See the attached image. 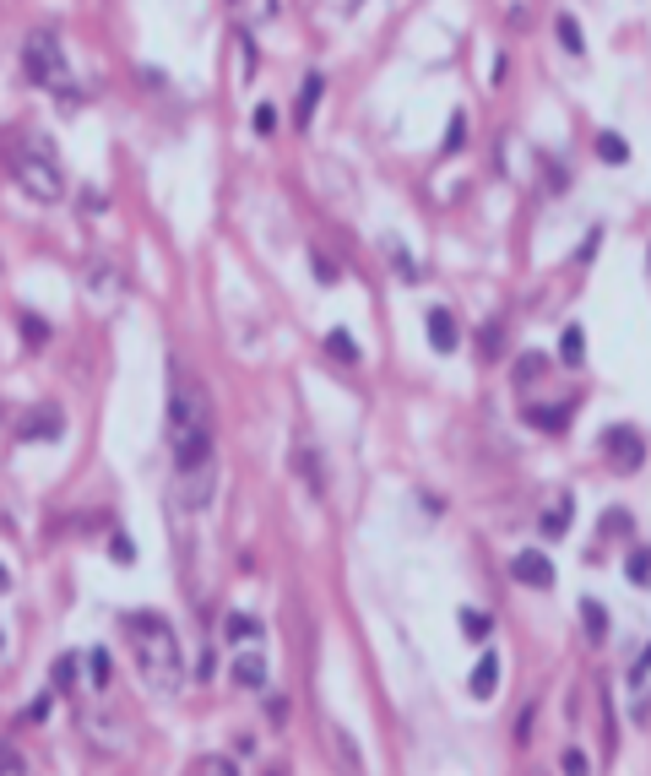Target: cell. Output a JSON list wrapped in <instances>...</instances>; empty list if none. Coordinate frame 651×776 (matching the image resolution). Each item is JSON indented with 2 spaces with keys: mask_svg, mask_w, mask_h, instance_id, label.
Masks as SVG:
<instances>
[{
  "mask_svg": "<svg viewBox=\"0 0 651 776\" xmlns=\"http://www.w3.org/2000/svg\"><path fill=\"white\" fill-rule=\"evenodd\" d=\"M293 462H299V473H310V489L321 494V489H326V478H321V462H315V451H299Z\"/></svg>",
  "mask_w": 651,
  "mask_h": 776,
  "instance_id": "obj_25",
  "label": "cell"
},
{
  "mask_svg": "<svg viewBox=\"0 0 651 776\" xmlns=\"http://www.w3.org/2000/svg\"><path fill=\"white\" fill-rule=\"evenodd\" d=\"M651 668V647H646V657H641V663H636V674H646Z\"/></svg>",
  "mask_w": 651,
  "mask_h": 776,
  "instance_id": "obj_36",
  "label": "cell"
},
{
  "mask_svg": "<svg viewBox=\"0 0 651 776\" xmlns=\"http://www.w3.org/2000/svg\"><path fill=\"white\" fill-rule=\"evenodd\" d=\"M54 429H60V413L49 407V413H33V418L22 424V440H49Z\"/></svg>",
  "mask_w": 651,
  "mask_h": 776,
  "instance_id": "obj_17",
  "label": "cell"
},
{
  "mask_svg": "<svg viewBox=\"0 0 651 776\" xmlns=\"http://www.w3.org/2000/svg\"><path fill=\"white\" fill-rule=\"evenodd\" d=\"M424 331H429V342H435V353H456V342H462V331H456V315L451 310H429V321H424Z\"/></svg>",
  "mask_w": 651,
  "mask_h": 776,
  "instance_id": "obj_7",
  "label": "cell"
},
{
  "mask_svg": "<svg viewBox=\"0 0 651 776\" xmlns=\"http://www.w3.org/2000/svg\"><path fill=\"white\" fill-rule=\"evenodd\" d=\"M109 554H114L120 565H136V543H130L125 532H114V538H109Z\"/></svg>",
  "mask_w": 651,
  "mask_h": 776,
  "instance_id": "obj_27",
  "label": "cell"
},
{
  "mask_svg": "<svg viewBox=\"0 0 651 776\" xmlns=\"http://www.w3.org/2000/svg\"><path fill=\"white\" fill-rule=\"evenodd\" d=\"M315 277H321V283H337V266H331V255H315Z\"/></svg>",
  "mask_w": 651,
  "mask_h": 776,
  "instance_id": "obj_32",
  "label": "cell"
},
{
  "mask_svg": "<svg viewBox=\"0 0 651 776\" xmlns=\"http://www.w3.org/2000/svg\"><path fill=\"white\" fill-rule=\"evenodd\" d=\"M565 771H587V755H581V750H565Z\"/></svg>",
  "mask_w": 651,
  "mask_h": 776,
  "instance_id": "obj_35",
  "label": "cell"
},
{
  "mask_svg": "<svg viewBox=\"0 0 651 776\" xmlns=\"http://www.w3.org/2000/svg\"><path fill=\"white\" fill-rule=\"evenodd\" d=\"M0 771H27V761L16 750H0Z\"/></svg>",
  "mask_w": 651,
  "mask_h": 776,
  "instance_id": "obj_33",
  "label": "cell"
},
{
  "mask_svg": "<svg viewBox=\"0 0 651 776\" xmlns=\"http://www.w3.org/2000/svg\"><path fill=\"white\" fill-rule=\"evenodd\" d=\"M603 532H614V538H630V511H608V516H603Z\"/></svg>",
  "mask_w": 651,
  "mask_h": 776,
  "instance_id": "obj_30",
  "label": "cell"
},
{
  "mask_svg": "<svg viewBox=\"0 0 651 776\" xmlns=\"http://www.w3.org/2000/svg\"><path fill=\"white\" fill-rule=\"evenodd\" d=\"M511 581H522V587H532V592H549V587H554V565H549V554L522 549V554L511 560Z\"/></svg>",
  "mask_w": 651,
  "mask_h": 776,
  "instance_id": "obj_6",
  "label": "cell"
},
{
  "mask_svg": "<svg viewBox=\"0 0 651 776\" xmlns=\"http://www.w3.org/2000/svg\"><path fill=\"white\" fill-rule=\"evenodd\" d=\"M212 402L206 386L185 369L168 364V456H174V500L185 511H206L217 489V456H212Z\"/></svg>",
  "mask_w": 651,
  "mask_h": 776,
  "instance_id": "obj_1",
  "label": "cell"
},
{
  "mask_svg": "<svg viewBox=\"0 0 651 776\" xmlns=\"http://www.w3.org/2000/svg\"><path fill=\"white\" fill-rule=\"evenodd\" d=\"M22 337H27V342L38 348V342H49V326H43L38 315H22Z\"/></svg>",
  "mask_w": 651,
  "mask_h": 776,
  "instance_id": "obj_29",
  "label": "cell"
},
{
  "mask_svg": "<svg viewBox=\"0 0 651 776\" xmlns=\"http://www.w3.org/2000/svg\"><path fill=\"white\" fill-rule=\"evenodd\" d=\"M603 456H608L619 473H641V462H646V440H641L630 424H614V429L603 435Z\"/></svg>",
  "mask_w": 651,
  "mask_h": 776,
  "instance_id": "obj_5",
  "label": "cell"
},
{
  "mask_svg": "<svg viewBox=\"0 0 651 776\" xmlns=\"http://www.w3.org/2000/svg\"><path fill=\"white\" fill-rule=\"evenodd\" d=\"M250 130H255V136H272V130H277V109H272V103H255Z\"/></svg>",
  "mask_w": 651,
  "mask_h": 776,
  "instance_id": "obj_24",
  "label": "cell"
},
{
  "mask_svg": "<svg viewBox=\"0 0 651 776\" xmlns=\"http://www.w3.org/2000/svg\"><path fill=\"white\" fill-rule=\"evenodd\" d=\"M494 690H500V652H483V657H478V668H473V695H478V701H489Z\"/></svg>",
  "mask_w": 651,
  "mask_h": 776,
  "instance_id": "obj_10",
  "label": "cell"
},
{
  "mask_svg": "<svg viewBox=\"0 0 651 776\" xmlns=\"http://www.w3.org/2000/svg\"><path fill=\"white\" fill-rule=\"evenodd\" d=\"M5 158H11V174L27 196L38 201H60L65 196V168H60V152L49 136L38 130H11L5 136Z\"/></svg>",
  "mask_w": 651,
  "mask_h": 776,
  "instance_id": "obj_3",
  "label": "cell"
},
{
  "mask_svg": "<svg viewBox=\"0 0 651 776\" xmlns=\"http://www.w3.org/2000/svg\"><path fill=\"white\" fill-rule=\"evenodd\" d=\"M92 288L103 293V310H114V293H120V272H114V266H98V272H92Z\"/></svg>",
  "mask_w": 651,
  "mask_h": 776,
  "instance_id": "obj_20",
  "label": "cell"
},
{
  "mask_svg": "<svg viewBox=\"0 0 651 776\" xmlns=\"http://www.w3.org/2000/svg\"><path fill=\"white\" fill-rule=\"evenodd\" d=\"M125 636H130V652H136V668L147 679L152 695H179L185 685V663H179V636L163 614H125Z\"/></svg>",
  "mask_w": 651,
  "mask_h": 776,
  "instance_id": "obj_2",
  "label": "cell"
},
{
  "mask_svg": "<svg viewBox=\"0 0 651 776\" xmlns=\"http://www.w3.org/2000/svg\"><path fill=\"white\" fill-rule=\"evenodd\" d=\"M456 625H462V636H467V641H483V636L494 630V619H489V614H478V608H462V614H456Z\"/></svg>",
  "mask_w": 651,
  "mask_h": 776,
  "instance_id": "obj_19",
  "label": "cell"
},
{
  "mask_svg": "<svg viewBox=\"0 0 651 776\" xmlns=\"http://www.w3.org/2000/svg\"><path fill=\"white\" fill-rule=\"evenodd\" d=\"M71 679H76V657H60V663H54V690H65Z\"/></svg>",
  "mask_w": 651,
  "mask_h": 776,
  "instance_id": "obj_31",
  "label": "cell"
},
{
  "mask_svg": "<svg viewBox=\"0 0 651 776\" xmlns=\"http://www.w3.org/2000/svg\"><path fill=\"white\" fill-rule=\"evenodd\" d=\"M625 576H630L636 587H651V549H636V554H630V565H625Z\"/></svg>",
  "mask_w": 651,
  "mask_h": 776,
  "instance_id": "obj_22",
  "label": "cell"
},
{
  "mask_svg": "<svg viewBox=\"0 0 651 776\" xmlns=\"http://www.w3.org/2000/svg\"><path fill=\"white\" fill-rule=\"evenodd\" d=\"M522 418L538 424V429H565V424H570V407H527Z\"/></svg>",
  "mask_w": 651,
  "mask_h": 776,
  "instance_id": "obj_16",
  "label": "cell"
},
{
  "mask_svg": "<svg viewBox=\"0 0 651 776\" xmlns=\"http://www.w3.org/2000/svg\"><path fill=\"white\" fill-rule=\"evenodd\" d=\"M500 342H505V326L489 321V326H483V359H500Z\"/></svg>",
  "mask_w": 651,
  "mask_h": 776,
  "instance_id": "obj_26",
  "label": "cell"
},
{
  "mask_svg": "<svg viewBox=\"0 0 651 776\" xmlns=\"http://www.w3.org/2000/svg\"><path fill=\"white\" fill-rule=\"evenodd\" d=\"M234 679H239L244 690H261V685H266V657H261V647H244V652L234 657Z\"/></svg>",
  "mask_w": 651,
  "mask_h": 776,
  "instance_id": "obj_8",
  "label": "cell"
},
{
  "mask_svg": "<svg viewBox=\"0 0 651 776\" xmlns=\"http://www.w3.org/2000/svg\"><path fill=\"white\" fill-rule=\"evenodd\" d=\"M326 353H331V359H342V364H359V342H353V331H342V326H337V331L326 337Z\"/></svg>",
  "mask_w": 651,
  "mask_h": 776,
  "instance_id": "obj_15",
  "label": "cell"
},
{
  "mask_svg": "<svg viewBox=\"0 0 651 776\" xmlns=\"http://www.w3.org/2000/svg\"><path fill=\"white\" fill-rule=\"evenodd\" d=\"M22 71H27V81L33 87H43V92H54L65 109H76V81H71V65H65V49H60V38L54 33H33L27 43H22Z\"/></svg>",
  "mask_w": 651,
  "mask_h": 776,
  "instance_id": "obj_4",
  "label": "cell"
},
{
  "mask_svg": "<svg viewBox=\"0 0 651 776\" xmlns=\"http://www.w3.org/2000/svg\"><path fill=\"white\" fill-rule=\"evenodd\" d=\"M0 647H5V641H0Z\"/></svg>",
  "mask_w": 651,
  "mask_h": 776,
  "instance_id": "obj_38",
  "label": "cell"
},
{
  "mask_svg": "<svg viewBox=\"0 0 651 776\" xmlns=\"http://www.w3.org/2000/svg\"><path fill=\"white\" fill-rule=\"evenodd\" d=\"M554 38L565 43V54H576V60L587 54V33H581V22H576L570 11H560V16H554Z\"/></svg>",
  "mask_w": 651,
  "mask_h": 776,
  "instance_id": "obj_11",
  "label": "cell"
},
{
  "mask_svg": "<svg viewBox=\"0 0 651 776\" xmlns=\"http://www.w3.org/2000/svg\"><path fill=\"white\" fill-rule=\"evenodd\" d=\"M49 706H54V695H49V690H43V695H38V701H33V712H27V717H33V723H38V717H49Z\"/></svg>",
  "mask_w": 651,
  "mask_h": 776,
  "instance_id": "obj_34",
  "label": "cell"
},
{
  "mask_svg": "<svg viewBox=\"0 0 651 776\" xmlns=\"http://www.w3.org/2000/svg\"><path fill=\"white\" fill-rule=\"evenodd\" d=\"M560 359H565V364H581V359H587V331H581V326H565V331H560Z\"/></svg>",
  "mask_w": 651,
  "mask_h": 776,
  "instance_id": "obj_13",
  "label": "cell"
},
{
  "mask_svg": "<svg viewBox=\"0 0 651 776\" xmlns=\"http://www.w3.org/2000/svg\"><path fill=\"white\" fill-rule=\"evenodd\" d=\"M223 636H228V641H261V625H255L250 614H228V619H223Z\"/></svg>",
  "mask_w": 651,
  "mask_h": 776,
  "instance_id": "obj_18",
  "label": "cell"
},
{
  "mask_svg": "<svg viewBox=\"0 0 651 776\" xmlns=\"http://www.w3.org/2000/svg\"><path fill=\"white\" fill-rule=\"evenodd\" d=\"M5 587H11V570H5V565H0V592H5Z\"/></svg>",
  "mask_w": 651,
  "mask_h": 776,
  "instance_id": "obj_37",
  "label": "cell"
},
{
  "mask_svg": "<svg viewBox=\"0 0 651 776\" xmlns=\"http://www.w3.org/2000/svg\"><path fill=\"white\" fill-rule=\"evenodd\" d=\"M511 375H516V386H532V380H538V375H543V359H538V353H522V359H516V369H511Z\"/></svg>",
  "mask_w": 651,
  "mask_h": 776,
  "instance_id": "obj_23",
  "label": "cell"
},
{
  "mask_svg": "<svg viewBox=\"0 0 651 776\" xmlns=\"http://www.w3.org/2000/svg\"><path fill=\"white\" fill-rule=\"evenodd\" d=\"M598 158H603V163H630V141L614 136V130H603V136H598Z\"/></svg>",
  "mask_w": 651,
  "mask_h": 776,
  "instance_id": "obj_14",
  "label": "cell"
},
{
  "mask_svg": "<svg viewBox=\"0 0 651 776\" xmlns=\"http://www.w3.org/2000/svg\"><path fill=\"white\" fill-rule=\"evenodd\" d=\"M321 92H326V76H304V87H299V103H293V120H299V130L315 120V109H321Z\"/></svg>",
  "mask_w": 651,
  "mask_h": 776,
  "instance_id": "obj_9",
  "label": "cell"
},
{
  "mask_svg": "<svg viewBox=\"0 0 651 776\" xmlns=\"http://www.w3.org/2000/svg\"><path fill=\"white\" fill-rule=\"evenodd\" d=\"M570 516H576V505H570V500H565V505H554V511L543 516V532H549V538H565V532H570Z\"/></svg>",
  "mask_w": 651,
  "mask_h": 776,
  "instance_id": "obj_21",
  "label": "cell"
},
{
  "mask_svg": "<svg viewBox=\"0 0 651 776\" xmlns=\"http://www.w3.org/2000/svg\"><path fill=\"white\" fill-rule=\"evenodd\" d=\"M581 625H587V636H592V641H608V608H603L598 598H587V603H581Z\"/></svg>",
  "mask_w": 651,
  "mask_h": 776,
  "instance_id": "obj_12",
  "label": "cell"
},
{
  "mask_svg": "<svg viewBox=\"0 0 651 776\" xmlns=\"http://www.w3.org/2000/svg\"><path fill=\"white\" fill-rule=\"evenodd\" d=\"M467 141V114H451V130H445V152H456Z\"/></svg>",
  "mask_w": 651,
  "mask_h": 776,
  "instance_id": "obj_28",
  "label": "cell"
}]
</instances>
